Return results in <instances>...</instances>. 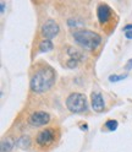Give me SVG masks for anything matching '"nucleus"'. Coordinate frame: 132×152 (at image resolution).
Here are the masks:
<instances>
[{
	"label": "nucleus",
	"mask_w": 132,
	"mask_h": 152,
	"mask_svg": "<svg viewBox=\"0 0 132 152\" xmlns=\"http://www.w3.org/2000/svg\"><path fill=\"white\" fill-rule=\"evenodd\" d=\"M56 80V74L50 66H44L37 70L33 75L30 82L31 90L36 93H43L53 87Z\"/></svg>",
	"instance_id": "f257e3e1"
},
{
	"label": "nucleus",
	"mask_w": 132,
	"mask_h": 152,
	"mask_svg": "<svg viewBox=\"0 0 132 152\" xmlns=\"http://www.w3.org/2000/svg\"><path fill=\"white\" fill-rule=\"evenodd\" d=\"M75 42L81 45L86 50H94L97 49L102 43V37L94 31L89 30H77L72 33Z\"/></svg>",
	"instance_id": "f03ea898"
},
{
	"label": "nucleus",
	"mask_w": 132,
	"mask_h": 152,
	"mask_svg": "<svg viewBox=\"0 0 132 152\" xmlns=\"http://www.w3.org/2000/svg\"><path fill=\"white\" fill-rule=\"evenodd\" d=\"M66 107H67L69 110L72 113L86 112L88 108L87 97L84 96L83 93H80V92L71 93L67 97V99H66Z\"/></svg>",
	"instance_id": "7ed1b4c3"
},
{
	"label": "nucleus",
	"mask_w": 132,
	"mask_h": 152,
	"mask_svg": "<svg viewBox=\"0 0 132 152\" xmlns=\"http://www.w3.org/2000/svg\"><path fill=\"white\" fill-rule=\"evenodd\" d=\"M50 121V115L49 113L43 112V110H37L31 114V117L28 118V123L32 126H44Z\"/></svg>",
	"instance_id": "20e7f679"
},
{
	"label": "nucleus",
	"mask_w": 132,
	"mask_h": 152,
	"mask_svg": "<svg viewBox=\"0 0 132 152\" xmlns=\"http://www.w3.org/2000/svg\"><path fill=\"white\" fill-rule=\"evenodd\" d=\"M55 140V130L54 129H50V128H46V129H43L42 131L38 132V135L36 137V141L37 144L39 146H49L51 142Z\"/></svg>",
	"instance_id": "39448f33"
},
{
	"label": "nucleus",
	"mask_w": 132,
	"mask_h": 152,
	"mask_svg": "<svg viewBox=\"0 0 132 152\" xmlns=\"http://www.w3.org/2000/svg\"><path fill=\"white\" fill-rule=\"evenodd\" d=\"M59 31H60L59 25L51 18L46 20L42 26V34L44 36L45 39H51L55 36H58Z\"/></svg>",
	"instance_id": "423d86ee"
},
{
	"label": "nucleus",
	"mask_w": 132,
	"mask_h": 152,
	"mask_svg": "<svg viewBox=\"0 0 132 152\" xmlns=\"http://www.w3.org/2000/svg\"><path fill=\"white\" fill-rule=\"evenodd\" d=\"M97 17H98V21L103 25V23H107L110 18H111V9L109 5L104 4V3H100L97 7Z\"/></svg>",
	"instance_id": "0eeeda50"
},
{
	"label": "nucleus",
	"mask_w": 132,
	"mask_h": 152,
	"mask_svg": "<svg viewBox=\"0 0 132 152\" xmlns=\"http://www.w3.org/2000/svg\"><path fill=\"white\" fill-rule=\"evenodd\" d=\"M91 102H92V108L94 112H103L105 109V103H104V98H103L102 93L99 92H92L91 94Z\"/></svg>",
	"instance_id": "6e6552de"
},
{
	"label": "nucleus",
	"mask_w": 132,
	"mask_h": 152,
	"mask_svg": "<svg viewBox=\"0 0 132 152\" xmlns=\"http://www.w3.org/2000/svg\"><path fill=\"white\" fill-rule=\"evenodd\" d=\"M31 145V139L28 136H21L18 137L16 141V146H18L20 148H26V147H30Z\"/></svg>",
	"instance_id": "1a4fd4ad"
},
{
	"label": "nucleus",
	"mask_w": 132,
	"mask_h": 152,
	"mask_svg": "<svg viewBox=\"0 0 132 152\" xmlns=\"http://www.w3.org/2000/svg\"><path fill=\"white\" fill-rule=\"evenodd\" d=\"M54 48V45L51 43L50 39H43L41 43H39V50L41 52H50L51 49Z\"/></svg>",
	"instance_id": "9d476101"
},
{
	"label": "nucleus",
	"mask_w": 132,
	"mask_h": 152,
	"mask_svg": "<svg viewBox=\"0 0 132 152\" xmlns=\"http://www.w3.org/2000/svg\"><path fill=\"white\" fill-rule=\"evenodd\" d=\"M14 147V142L10 139H6L1 141V152H10Z\"/></svg>",
	"instance_id": "9b49d317"
},
{
	"label": "nucleus",
	"mask_w": 132,
	"mask_h": 152,
	"mask_svg": "<svg viewBox=\"0 0 132 152\" xmlns=\"http://www.w3.org/2000/svg\"><path fill=\"white\" fill-rule=\"evenodd\" d=\"M117 126H119V123H117V120H114V119H110L105 123V128L110 131H115L117 129Z\"/></svg>",
	"instance_id": "f8f14e48"
},
{
	"label": "nucleus",
	"mask_w": 132,
	"mask_h": 152,
	"mask_svg": "<svg viewBox=\"0 0 132 152\" xmlns=\"http://www.w3.org/2000/svg\"><path fill=\"white\" fill-rule=\"evenodd\" d=\"M126 76L127 75H110L109 76V81L110 82H117V81H121V80L126 79Z\"/></svg>",
	"instance_id": "ddd939ff"
},
{
	"label": "nucleus",
	"mask_w": 132,
	"mask_h": 152,
	"mask_svg": "<svg viewBox=\"0 0 132 152\" xmlns=\"http://www.w3.org/2000/svg\"><path fill=\"white\" fill-rule=\"evenodd\" d=\"M67 25L70 26V27H77V26H81V25H83V22L81 21V22H77L75 18H70V20H67Z\"/></svg>",
	"instance_id": "4468645a"
},
{
	"label": "nucleus",
	"mask_w": 132,
	"mask_h": 152,
	"mask_svg": "<svg viewBox=\"0 0 132 152\" xmlns=\"http://www.w3.org/2000/svg\"><path fill=\"white\" fill-rule=\"evenodd\" d=\"M125 37L127 38V39H132V30H131V31L125 32Z\"/></svg>",
	"instance_id": "2eb2a0df"
},
{
	"label": "nucleus",
	"mask_w": 132,
	"mask_h": 152,
	"mask_svg": "<svg viewBox=\"0 0 132 152\" xmlns=\"http://www.w3.org/2000/svg\"><path fill=\"white\" fill-rule=\"evenodd\" d=\"M132 30V23H130V25H126L125 27H124V31L125 32H127V31H131Z\"/></svg>",
	"instance_id": "dca6fc26"
},
{
	"label": "nucleus",
	"mask_w": 132,
	"mask_h": 152,
	"mask_svg": "<svg viewBox=\"0 0 132 152\" xmlns=\"http://www.w3.org/2000/svg\"><path fill=\"white\" fill-rule=\"evenodd\" d=\"M131 68H132V59L128 60V63L126 64V70H131Z\"/></svg>",
	"instance_id": "f3484780"
},
{
	"label": "nucleus",
	"mask_w": 132,
	"mask_h": 152,
	"mask_svg": "<svg viewBox=\"0 0 132 152\" xmlns=\"http://www.w3.org/2000/svg\"><path fill=\"white\" fill-rule=\"evenodd\" d=\"M5 11V3L4 1H1V14Z\"/></svg>",
	"instance_id": "a211bd4d"
}]
</instances>
